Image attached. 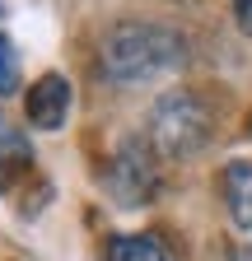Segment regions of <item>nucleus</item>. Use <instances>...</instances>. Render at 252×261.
<instances>
[{
    "instance_id": "obj_1",
    "label": "nucleus",
    "mask_w": 252,
    "mask_h": 261,
    "mask_svg": "<svg viewBox=\"0 0 252 261\" xmlns=\"http://www.w3.org/2000/svg\"><path fill=\"white\" fill-rule=\"evenodd\" d=\"M103 75L121 89H131V84H154V80H164L173 75L178 65L187 61V38L178 28H164V23H117L108 28V38H103Z\"/></svg>"
},
{
    "instance_id": "obj_2",
    "label": "nucleus",
    "mask_w": 252,
    "mask_h": 261,
    "mask_svg": "<svg viewBox=\"0 0 252 261\" xmlns=\"http://www.w3.org/2000/svg\"><path fill=\"white\" fill-rule=\"evenodd\" d=\"M210 130H215L210 108L192 89H173V93L154 98L149 121H145V145L154 149L159 163H182V159H196L210 145Z\"/></svg>"
},
{
    "instance_id": "obj_3",
    "label": "nucleus",
    "mask_w": 252,
    "mask_h": 261,
    "mask_svg": "<svg viewBox=\"0 0 252 261\" xmlns=\"http://www.w3.org/2000/svg\"><path fill=\"white\" fill-rule=\"evenodd\" d=\"M103 182H108L117 205H145V201H154V191H159V159H154V149L145 145V136L126 140L112 154Z\"/></svg>"
},
{
    "instance_id": "obj_4",
    "label": "nucleus",
    "mask_w": 252,
    "mask_h": 261,
    "mask_svg": "<svg viewBox=\"0 0 252 261\" xmlns=\"http://www.w3.org/2000/svg\"><path fill=\"white\" fill-rule=\"evenodd\" d=\"M23 112H28V121H33L38 130H61L66 117H70V84H66V75H42L33 89H28Z\"/></svg>"
},
{
    "instance_id": "obj_5",
    "label": "nucleus",
    "mask_w": 252,
    "mask_h": 261,
    "mask_svg": "<svg viewBox=\"0 0 252 261\" xmlns=\"http://www.w3.org/2000/svg\"><path fill=\"white\" fill-rule=\"evenodd\" d=\"M33 177V145L19 130H0V196H14Z\"/></svg>"
},
{
    "instance_id": "obj_6",
    "label": "nucleus",
    "mask_w": 252,
    "mask_h": 261,
    "mask_svg": "<svg viewBox=\"0 0 252 261\" xmlns=\"http://www.w3.org/2000/svg\"><path fill=\"white\" fill-rule=\"evenodd\" d=\"M219 191H224V210L238 228H252V159H238L224 168L219 177Z\"/></svg>"
},
{
    "instance_id": "obj_7",
    "label": "nucleus",
    "mask_w": 252,
    "mask_h": 261,
    "mask_svg": "<svg viewBox=\"0 0 252 261\" xmlns=\"http://www.w3.org/2000/svg\"><path fill=\"white\" fill-rule=\"evenodd\" d=\"M103 261H178V256L154 233H117V238H108Z\"/></svg>"
},
{
    "instance_id": "obj_8",
    "label": "nucleus",
    "mask_w": 252,
    "mask_h": 261,
    "mask_svg": "<svg viewBox=\"0 0 252 261\" xmlns=\"http://www.w3.org/2000/svg\"><path fill=\"white\" fill-rule=\"evenodd\" d=\"M14 84H19V56H14L10 38L0 33V93H10Z\"/></svg>"
},
{
    "instance_id": "obj_9",
    "label": "nucleus",
    "mask_w": 252,
    "mask_h": 261,
    "mask_svg": "<svg viewBox=\"0 0 252 261\" xmlns=\"http://www.w3.org/2000/svg\"><path fill=\"white\" fill-rule=\"evenodd\" d=\"M229 5H234L238 28H243V33H252V0H229Z\"/></svg>"
},
{
    "instance_id": "obj_10",
    "label": "nucleus",
    "mask_w": 252,
    "mask_h": 261,
    "mask_svg": "<svg viewBox=\"0 0 252 261\" xmlns=\"http://www.w3.org/2000/svg\"><path fill=\"white\" fill-rule=\"evenodd\" d=\"M229 261H252V247H234V252H229Z\"/></svg>"
}]
</instances>
